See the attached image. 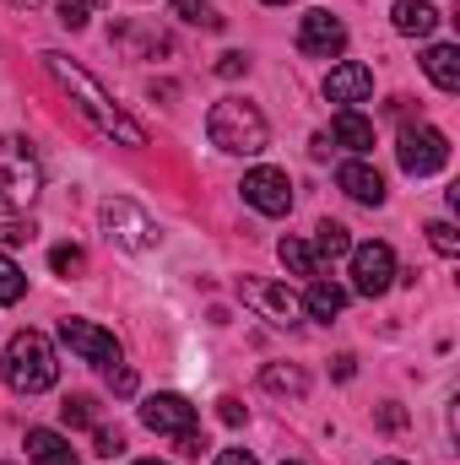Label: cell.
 I'll return each mask as SVG.
<instances>
[{
	"label": "cell",
	"instance_id": "obj_30",
	"mask_svg": "<svg viewBox=\"0 0 460 465\" xmlns=\"http://www.w3.org/2000/svg\"><path fill=\"white\" fill-rule=\"evenodd\" d=\"M174 450H179L185 460H201V455H206V433H201V428H190V433H179V439H174Z\"/></svg>",
	"mask_w": 460,
	"mask_h": 465
},
{
	"label": "cell",
	"instance_id": "obj_32",
	"mask_svg": "<svg viewBox=\"0 0 460 465\" xmlns=\"http://www.w3.org/2000/svg\"><path fill=\"white\" fill-rule=\"evenodd\" d=\"M244 71H249V60H244V54H238V49H228V54H217V76H244Z\"/></svg>",
	"mask_w": 460,
	"mask_h": 465
},
{
	"label": "cell",
	"instance_id": "obj_29",
	"mask_svg": "<svg viewBox=\"0 0 460 465\" xmlns=\"http://www.w3.org/2000/svg\"><path fill=\"white\" fill-rule=\"evenodd\" d=\"M93 444H98V455H104V460L125 455V433H119V428H98V433H93Z\"/></svg>",
	"mask_w": 460,
	"mask_h": 465
},
{
	"label": "cell",
	"instance_id": "obj_14",
	"mask_svg": "<svg viewBox=\"0 0 460 465\" xmlns=\"http://www.w3.org/2000/svg\"><path fill=\"white\" fill-rule=\"evenodd\" d=\"M336 184H342L357 206H385V179H379V168H368V163H342Z\"/></svg>",
	"mask_w": 460,
	"mask_h": 465
},
{
	"label": "cell",
	"instance_id": "obj_28",
	"mask_svg": "<svg viewBox=\"0 0 460 465\" xmlns=\"http://www.w3.org/2000/svg\"><path fill=\"white\" fill-rule=\"evenodd\" d=\"M60 417H65V428H87V422H93V401H87V395H71V401L60 406Z\"/></svg>",
	"mask_w": 460,
	"mask_h": 465
},
{
	"label": "cell",
	"instance_id": "obj_19",
	"mask_svg": "<svg viewBox=\"0 0 460 465\" xmlns=\"http://www.w3.org/2000/svg\"><path fill=\"white\" fill-rule=\"evenodd\" d=\"M304 309L315 314V320H336L346 309V292L336 287V282H315L309 292H304Z\"/></svg>",
	"mask_w": 460,
	"mask_h": 465
},
{
	"label": "cell",
	"instance_id": "obj_1",
	"mask_svg": "<svg viewBox=\"0 0 460 465\" xmlns=\"http://www.w3.org/2000/svg\"><path fill=\"white\" fill-rule=\"evenodd\" d=\"M38 60H44V71L60 82V93L82 109V119H87L98 135H109V141H119V146H146V130H141V124L125 114L104 87H98V76H93V71L71 65V60H65V54H55V49H49V54H38Z\"/></svg>",
	"mask_w": 460,
	"mask_h": 465
},
{
	"label": "cell",
	"instance_id": "obj_34",
	"mask_svg": "<svg viewBox=\"0 0 460 465\" xmlns=\"http://www.w3.org/2000/svg\"><path fill=\"white\" fill-rule=\"evenodd\" d=\"M109 384H115V395H130V390H135V373H130V368H115Z\"/></svg>",
	"mask_w": 460,
	"mask_h": 465
},
{
	"label": "cell",
	"instance_id": "obj_38",
	"mask_svg": "<svg viewBox=\"0 0 460 465\" xmlns=\"http://www.w3.org/2000/svg\"><path fill=\"white\" fill-rule=\"evenodd\" d=\"M374 465H401V460H374Z\"/></svg>",
	"mask_w": 460,
	"mask_h": 465
},
{
	"label": "cell",
	"instance_id": "obj_7",
	"mask_svg": "<svg viewBox=\"0 0 460 465\" xmlns=\"http://www.w3.org/2000/svg\"><path fill=\"white\" fill-rule=\"evenodd\" d=\"M244 201L260 217H287L293 212V179L282 168H249L244 173Z\"/></svg>",
	"mask_w": 460,
	"mask_h": 465
},
{
	"label": "cell",
	"instance_id": "obj_9",
	"mask_svg": "<svg viewBox=\"0 0 460 465\" xmlns=\"http://www.w3.org/2000/svg\"><path fill=\"white\" fill-rule=\"evenodd\" d=\"M298 49L304 54H315V60H336L346 49V27L342 16H331V11H304V22H298Z\"/></svg>",
	"mask_w": 460,
	"mask_h": 465
},
{
	"label": "cell",
	"instance_id": "obj_31",
	"mask_svg": "<svg viewBox=\"0 0 460 465\" xmlns=\"http://www.w3.org/2000/svg\"><path fill=\"white\" fill-rule=\"evenodd\" d=\"M33 223H22V217H11V223H0V243H27L33 238Z\"/></svg>",
	"mask_w": 460,
	"mask_h": 465
},
{
	"label": "cell",
	"instance_id": "obj_6",
	"mask_svg": "<svg viewBox=\"0 0 460 465\" xmlns=\"http://www.w3.org/2000/svg\"><path fill=\"white\" fill-rule=\"evenodd\" d=\"M98 217H104V232L115 238L119 249H135V254H141V249H152V243L163 238V232H157V223H152L135 201H125V195L104 201V212H98Z\"/></svg>",
	"mask_w": 460,
	"mask_h": 465
},
{
	"label": "cell",
	"instance_id": "obj_21",
	"mask_svg": "<svg viewBox=\"0 0 460 465\" xmlns=\"http://www.w3.org/2000/svg\"><path fill=\"white\" fill-rule=\"evenodd\" d=\"M276 254H282V265H287V271H298V276H320V254H315L304 238H282V243H276Z\"/></svg>",
	"mask_w": 460,
	"mask_h": 465
},
{
	"label": "cell",
	"instance_id": "obj_22",
	"mask_svg": "<svg viewBox=\"0 0 460 465\" xmlns=\"http://www.w3.org/2000/svg\"><path fill=\"white\" fill-rule=\"evenodd\" d=\"M260 384H265L271 395H304V390H309V373H304V368H282V362H271V368L260 373Z\"/></svg>",
	"mask_w": 460,
	"mask_h": 465
},
{
	"label": "cell",
	"instance_id": "obj_24",
	"mask_svg": "<svg viewBox=\"0 0 460 465\" xmlns=\"http://www.w3.org/2000/svg\"><path fill=\"white\" fill-rule=\"evenodd\" d=\"M22 292H27L22 265H16L11 254H0V303H22Z\"/></svg>",
	"mask_w": 460,
	"mask_h": 465
},
{
	"label": "cell",
	"instance_id": "obj_25",
	"mask_svg": "<svg viewBox=\"0 0 460 465\" xmlns=\"http://www.w3.org/2000/svg\"><path fill=\"white\" fill-rule=\"evenodd\" d=\"M49 265H55L60 276H76V271H87V254H82L76 243H55V249H49Z\"/></svg>",
	"mask_w": 460,
	"mask_h": 465
},
{
	"label": "cell",
	"instance_id": "obj_35",
	"mask_svg": "<svg viewBox=\"0 0 460 465\" xmlns=\"http://www.w3.org/2000/svg\"><path fill=\"white\" fill-rule=\"evenodd\" d=\"M212 465H255V455H249V450H223Z\"/></svg>",
	"mask_w": 460,
	"mask_h": 465
},
{
	"label": "cell",
	"instance_id": "obj_8",
	"mask_svg": "<svg viewBox=\"0 0 460 465\" xmlns=\"http://www.w3.org/2000/svg\"><path fill=\"white\" fill-rule=\"evenodd\" d=\"M390 282H395V249L390 243H357L352 249V287L363 298H379V292H390Z\"/></svg>",
	"mask_w": 460,
	"mask_h": 465
},
{
	"label": "cell",
	"instance_id": "obj_27",
	"mask_svg": "<svg viewBox=\"0 0 460 465\" xmlns=\"http://www.w3.org/2000/svg\"><path fill=\"white\" fill-rule=\"evenodd\" d=\"M428 243H434L445 260H455V254H460V232L450 228V223H428Z\"/></svg>",
	"mask_w": 460,
	"mask_h": 465
},
{
	"label": "cell",
	"instance_id": "obj_18",
	"mask_svg": "<svg viewBox=\"0 0 460 465\" xmlns=\"http://www.w3.org/2000/svg\"><path fill=\"white\" fill-rule=\"evenodd\" d=\"M331 141L346 146V152H368V146H374V124L357 114V109H336V119H331Z\"/></svg>",
	"mask_w": 460,
	"mask_h": 465
},
{
	"label": "cell",
	"instance_id": "obj_23",
	"mask_svg": "<svg viewBox=\"0 0 460 465\" xmlns=\"http://www.w3.org/2000/svg\"><path fill=\"white\" fill-rule=\"evenodd\" d=\"M174 16L190 27H223V16L212 11V0H174Z\"/></svg>",
	"mask_w": 460,
	"mask_h": 465
},
{
	"label": "cell",
	"instance_id": "obj_17",
	"mask_svg": "<svg viewBox=\"0 0 460 465\" xmlns=\"http://www.w3.org/2000/svg\"><path fill=\"white\" fill-rule=\"evenodd\" d=\"M390 22H395V33H406V38H428V33L439 27V11H434L428 0H395Z\"/></svg>",
	"mask_w": 460,
	"mask_h": 465
},
{
	"label": "cell",
	"instance_id": "obj_33",
	"mask_svg": "<svg viewBox=\"0 0 460 465\" xmlns=\"http://www.w3.org/2000/svg\"><path fill=\"white\" fill-rule=\"evenodd\" d=\"M217 417H223V422H228V428H238V422H244V417H249V411H244V406H238V401H233V395H223V401H217Z\"/></svg>",
	"mask_w": 460,
	"mask_h": 465
},
{
	"label": "cell",
	"instance_id": "obj_11",
	"mask_svg": "<svg viewBox=\"0 0 460 465\" xmlns=\"http://www.w3.org/2000/svg\"><path fill=\"white\" fill-rule=\"evenodd\" d=\"M141 422H146L152 433H163V439H179V433L201 428V411H195L185 395H152V401L141 406Z\"/></svg>",
	"mask_w": 460,
	"mask_h": 465
},
{
	"label": "cell",
	"instance_id": "obj_36",
	"mask_svg": "<svg viewBox=\"0 0 460 465\" xmlns=\"http://www.w3.org/2000/svg\"><path fill=\"white\" fill-rule=\"evenodd\" d=\"M11 5H27V11H33V5H38V0H11Z\"/></svg>",
	"mask_w": 460,
	"mask_h": 465
},
{
	"label": "cell",
	"instance_id": "obj_37",
	"mask_svg": "<svg viewBox=\"0 0 460 465\" xmlns=\"http://www.w3.org/2000/svg\"><path fill=\"white\" fill-rule=\"evenodd\" d=\"M135 465H168V460H135Z\"/></svg>",
	"mask_w": 460,
	"mask_h": 465
},
{
	"label": "cell",
	"instance_id": "obj_26",
	"mask_svg": "<svg viewBox=\"0 0 460 465\" xmlns=\"http://www.w3.org/2000/svg\"><path fill=\"white\" fill-rule=\"evenodd\" d=\"M93 5H104V0H55V11H60V22L76 33V27H87V11Z\"/></svg>",
	"mask_w": 460,
	"mask_h": 465
},
{
	"label": "cell",
	"instance_id": "obj_20",
	"mask_svg": "<svg viewBox=\"0 0 460 465\" xmlns=\"http://www.w3.org/2000/svg\"><path fill=\"white\" fill-rule=\"evenodd\" d=\"M309 249L320 254V265H325V260H342V254H352V232H346L342 223H320Z\"/></svg>",
	"mask_w": 460,
	"mask_h": 465
},
{
	"label": "cell",
	"instance_id": "obj_39",
	"mask_svg": "<svg viewBox=\"0 0 460 465\" xmlns=\"http://www.w3.org/2000/svg\"><path fill=\"white\" fill-rule=\"evenodd\" d=\"M265 5H287V0H265Z\"/></svg>",
	"mask_w": 460,
	"mask_h": 465
},
{
	"label": "cell",
	"instance_id": "obj_12",
	"mask_svg": "<svg viewBox=\"0 0 460 465\" xmlns=\"http://www.w3.org/2000/svg\"><path fill=\"white\" fill-rule=\"evenodd\" d=\"M244 298H249L260 314H271L276 325H293V320L304 314V298L287 292V287H276V282H244Z\"/></svg>",
	"mask_w": 460,
	"mask_h": 465
},
{
	"label": "cell",
	"instance_id": "obj_3",
	"mask_svg": "<svg viewBox=\"0 0 460 465\" xmlns=\"http://www.w3.org/2000/svg\"><path fill=\"white\" fill-rule=\"evenodd\" d=\"M55 379H60V362H55L49 336L22 331V336L5 341V384H11L16 395H44Z\"/></svg>",
	"mask_w": 460,
	"mask_h": 465
},
{
	"label": "cell",
	"instance_id": "obj_15",
	"mask_svg": "<svg viewBox=\"0 0 460 465\" xmlns=\"http://www.w3.org/2000/svg\"><path fill=\"white\" fill-rule=\"evenodd\" d=\"M27 460L33 465H76V450L55 428H27Z\"/></svg>",
	"mask_w": 460,
	"mask_h": 465
},
{
	"label": "cell",
	"instance_id": "obj_16",
	"mask_svg": "<svg viewBox=\"0 0 460 465\" xmlns=\"http://www.w3.org/2000/svg\"><path fill=\"white\" fill-rule=\"evenodd\" d=\"M423 71H428V82H434L439 93H460V49L455 44H434V49L423 54Z\"/></svg>",
	"mask_w": 460,
	"mask_h": 465
},
{
	"label": "cell",
	"instance_id": "obj_4",
	"mask_svg": "<svg viewBox=\"0 0 460 465\" xmlns=\"http://www.w3.org/2000/svg\"><path fill=\"white\" fill-rule=\"evenodd\" d=\"M38 163L22 135H0V217H16L38 201Z\"/></svg>",
	"mask_w": 460,
	"mask_h": 465
},
{
	"label": "cell",
	"instance_id": "obj_13",
	"mask_svg": "<svg viewBox=\"0 0 460 465\" xmlns=\"http://www.w3.org/2000/svg\"><path fill=\"white\" fill-rule=\"evenodd\" d=\"M368 93H374V71H368V65H357V60H342V65L325 76V98H331V104H342V109L363 104Z\"/></svg>",
	"mask_w": 460,
	"mask_h": 465
},
{
	"label": "cell",
	"instance_id": "obj_5",
	"mask_svg": "<svg viewBox=\"0 0 460 465\" xmlns=\"http://www.w3.org/2000/svg\"><path fill=\"white\" fill-rule=\"evenodd\" d=\"M395 157H401V168H406L412 179H428V173H439V168L450 163V135L434 130V124H406Z\"/></svg>",
	"mask_w": 460,
	"mask_h": 465
},
{
	"label": "cell",
	"instance_id": "obj_2",
	"mask_svg": "<svg viewBox=\"0 0 460 465\" xmlns=\"http://www.w3.org/2000/svg\"><path fill=\"white\" fill-rule=\"evenodd\" d=\"M206 135H212V146H223V152H233V157H260V152L271 146V124H265V114H260L255 104H244V98L212 104Z\"/></svg>",
	"mask_w": 460,
	"mask_h": 465
},
{
	"label": "cell",
	"instance_id": "obj_10",
	"mask_svg": "<svg viewBox=\"0 0 460 465\" xmlns=\"http://www.w3.org/2000/svg\"><path fill=\"white\" fill-rule=\"evenodd\" d=\"M60 341L76 351L82 362H98V368H115L119 362V341L109 331H98L93 320H60Z\"/></svg>",
	"mask_w": 460,
	"mask_h": 465
}]
</instances>
